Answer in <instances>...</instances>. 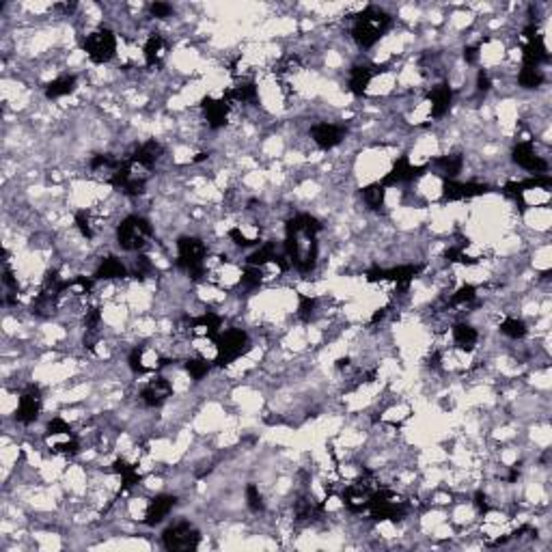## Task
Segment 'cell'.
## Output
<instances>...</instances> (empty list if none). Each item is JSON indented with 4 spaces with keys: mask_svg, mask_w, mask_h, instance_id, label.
Wrapping results in <instances>:
<instances>
[{
    "mask_svg": "<svg viewBox=\"0 0 552 552\" xmlns=\"http://www.w3.org/2000/svg\"><path fill=\"white\" fill-rule=\"evenodd\" d=\"M76 227H78V231H80V235L83 238H87V240H93V227H91V218H89V212H78L76 214Z\"/></svg>",
    "mask_w": 552,
    "mask_h": 552,
    "instance_id": "f35d334b",
    "label": "cell"
},
{
    "mask_svg": "<svg viewBox=\"0 0 552 552\" xmlns=\"http://www.w3.org/2000/svg\"><path fill=\"white\" fill-rule=\"evenodd\" d=\"M431 166L429 164H423V166H417V164H412L410 162V157L408 155H402L397 157V162L393 164V169L382 177V186L388 190L393 186H397V184H410L414 180H419L421 175H425Z\"/></svg>",
    "mask_w": 552,
    "mask_h": 552,
    "instance_id": "ba28073f",
    "label": "cell"
},
{
    "mask_svg": "<svg viewBox=\"0 0 552 552\" xmlns=\"http://www.w3.org/2000/svg\"><path fill=\"white\" fill-rule=\"evenodd\" d=\"M177 505V499L173 494H157L149 501L147 511H145V524L155 526L160 524L164 518H169V514L173 511V507Z\"/></svg>",
    "mask_w": 552,
    "mask_h": 552,
    "instance_id": "d6986e66",
    "label": "cell"
},
{
    "mask_svg": "<svg viewBox=\"0 0 552 552\" xmlns=\"http://www.w3.org/2000/svg\"><path fill=\"white\" fill-rule=\"evenodd\" d=\"M171 395H173V384L166 378L157 376V378L149 380L143 386V390H141V402L147 408H160Z\"/></svg>",
    "mask_w": 552,
    "mask_h": 552,
    "instance_id": "9a60e30c",
    "label": "cell"
},
{
    "mask_svg": "<svg viewBox=\"0 0 552 552\" xmlns=\"http://www.w3.org/2000/svg\"><path fill=\"white\" fill-rule=\"evenodd\" d=\"M318 311V300L311 298V295L298 293V318L302 322H311V318Z\"/></svg>",
    "mask_w": 552,
    "mask_h": 552,
    "instance_id": "d6a6232c",
    "label": "cell"
},
{
    "mask_svg": "<svg viewBox=\"0 0 552 552\" xmlns=\"http://www.w3.org/2000/svg\"><path fill=\"white\" fill-rule=\"evenodd\" d=\"M373 76H376V71H373V67H369V65H359V67H354L352 71H350V91L354 93V95H363L365 91H367V87L371 85V80H373Z\"/></svg>",
    "mask_w": 552,
    "mask_h": 552,
    "instance_id": "d4e9b609",
    "label": "cell"
},
{
    "mask_svg": "<svg viewBox=\"0 0 552 552\" xmlns=\"http://www.w3.org/2000/svg\"><path fill=\"white\" fill-rule=\"evenodd\" d=\"M518 85L522 89H537L544 85V74L540 67H526L522 65L520 74H518Z\"/></svg>",
    "mask_w": 552,
    "mask_h": 552,
    "instance_id": "f546056e",
    "label": "cell"
},
{
    "mask_svg": "<svg viewBox=\"0 0 552 552\" xmlns=\"http://www.w3.org/2000/svg\"><path fill=\"white\" fill-rule=\"evenodd\" d=\"M214 343H216V359H214L216 367H227L235 363L238 359H242L252 345L248 332L242 328H229L221 332Z\"/></svg>",
    "mask_w": 552,
    "mask_h": 552,
    "instance_id": "277c9868",
    "label": "cell"
},
{
    "mask_svg": "<svg viewBox=\"0 0 552 552\" xmlns=\"http://www.w3.org/2000/svg\"><path fill=\"white\" fill-rule=\"evenodd\" d=\"M475 507H477L479 514H483V516L490 511V505H488V499H485L483 492H477V494H475Z\"/></svg>",
    "mask_w": 552,
    "mask_h": 552,
    "instance_id": "7bdbcfd3",
    "label": "cell"
},
{
    "mask_svg": "<svg viewBox=\"0 0 552 552\" xmlns=\"http://www.w3.org/2000/svg\"><path fill=\"white\" fill-rule=\"evenodd\" d=\"M524 37H526V44L522 46V65L540 67L542 63H548L550 54H548V48L544 44V37L540 35L537 26L528 24L524 28Z\"/></svg>",
    "mask_w": 552,
    "mask_h": 552,
    "instance_id": "9c48e42d",
    "label": "cell"
},
{
    "mask_svg": "<svg viewBox=\"0 0 552 552\" xmlns=\"http://www.w3.org/2000/svg\"><path fill=\"white\" fill-rule=\"evenodd\" d=\"M511 157H514V162L520 169L533 173V175L548 173V162L544 160L542 155H537V151H535V147H533V143H531V141H520L514 147V151H511Z\"/></svg>",
    "mask_w": 552,
    "mask_h": 552,
    "instance_id": "4fadbf2b",
    "label": "cell"
},
{
    "mask_svg": "<svg viewBox=\"0 0 552 552\" xmlns=\"http://www.w3.org/2000/svg\"><path fill=\"white\" fill-rule=\"evenodd\" d=\"M229 238L233 240V244H238L242 248H250V246H259L261 244L259 240H252V238H248V235H244L242 233V227H233L229 231Z\"/></svg>",
    "mask_w": 552,
    "mask_h": 552,
    "instance_id": "ab89813d",
    "label": "cell"
},
{
    "mask_svg": "<svg viewBox=\"0 0 552 552\" xmlns=\"http://www.w3.org/2000/svg\"><path fill=\"white\" fill-rule=\"evenodd\" d=\"M209 369H212V363L207 361V359H188L186 361V371H188V376L194 380V382H199V380H203L207 373H209Z\"/></svg>",
    "mask_w": 552,
    "mask_h": 552,
    "instance_id": "1f68e13d",
    "label": "cell"
},
{
    "mask_svg": "<svg viewBox=\"0 0 552 552\" xmlns=\"http://www.w3.org/2000/svg\"><path fill=\"white\" fill-rule=\"evenodd\" d=\"M42 390L35 384H28L22 393H19V399H17V408H15V419L17 423H35L39 412H42Z\"/></svg>",
    "mask_w": 552,
    "mask_h": 552,
    "instance_id": "30bf717a",
    "label": "cell"
},
{
    "mask_svg": "<svg viewBox=\"0 0 552 552\" xmlns=\"http://www.w3.org/2000/svg\"><path fill=\"white\" fill-rule=\"evenodd\" d=\"M453 343H456L462 352H472L477 347V343H479V332H477V328H472L470 324H466V322H458L456 326H453Z\"/></svg>",
    "mask_w": 552,
    "mask_h": 552,
    "instance_id": "44dd1931",
    "label": "cell"
},
{
    "mask_svg": "<svg viewBox=\"0 0 552 552\" xmlns=\"http://www.w3.org/2000/svg\"><path fill=\"white\" fill-rule=\"evenodd\" d=\"M429 166H436L440 169V175L445 180H456V177L462 173V166H464V160L460 153H447V155H440L436 157Z\"/></svg>",
    "mask_w": 552,
    "mask_h": 552,
    "instance_id": "603a6c76",
    "label": "cell"
},
{
    "mask_svg": "<svg viewBox=\"0 0 552 552\" xmlns=\"http://www.w3.org/2000/svg\"><path fill=\"white\" fill-rule=\"evenodd\" d=\"M475 298H477V287L475 285H462L456 293L451 295V304L453 307H458V304H470Z\"/></svg>",
    "mask_w": 552,
    "mask_h": 552,
    "instance_id": "e575fe53",
    "label": "cell"
},
{
    "mask_svg": "<svg viewBox=\"0 0 552 552\" xmlns=\"http://www.w3.org/2000/svg\"><path fill=\"white\" fill-rule=\"evenodd\" d=\"M221 326H223V318L218 313H214V311H207L203 315H199V318H192L188 322V328L190 332H196V334H203V337L207 339H214L221 334Z\"/></svg>",
    "mask_w": 552,
    "mask_h": 552,
    "instance_id": "ffe728a7",
    "label": "cell"
},
{
    "mask_svg": "<svg viewBox=\"0 0 552 552\" xmlns=\"http://www.w3.org/2000/svg\"><path fill=\"white\" fill-rule=\"evenodd\" d=\"M324 225L311 214H295L285 225V235H298V238H318Z\"/></svg>",
    "mask_w": 552,
    "mask_h": 552,
    "instance_id": "2e32d148",
    "label": "cell"
},
{
    "mask_svg": "<svg viewBox=\"0 0 552 552\" xmlns=\"http://www.w3.org/2000/svg\"><path fill=\"white\" fill-rule=\"evenodd\" d=\"M153 235V227L147 218L138 214L126 216V218L117 227V244L126 252H138L143 250Z\"/></svg>",
    "mask_w": 552,
    "mask_h": 552,
    "instance_id": "3957f363",
    "label": "cell"
},
{
    "mask_svg": "<svg viewBox=\"0 0 552 552\" xmlns=\"http://www.w3.org/2000/svg\"><path fill=\"white\" fill-rule=\"evenodd\" d=\"M369 514L373 520H393L397 522L402 520L406 514H408V503L395 494L393 490H386V488H380L371 494L369 499Z\"/></svg>",
    "mask_w": 552,
    "mask_h": 552,
    "instance_id": "5b68a950",
    "label": "cell"
},
{
    "mask_svg": "<svg viewBox=\"0 0 552 552\" xmlns=\"http://www.w3.org/2000/svg\"><path fill=\"white\" fill-rule=\"evenodd\" d=\"M490 192V186L485 184H475V182H456V180H445L442 182V201L453 203V201H468L475 196H483Z\"/></svg>",
    "mask_w": 552,
    "mask_h": 552,
    "instance_id": "7c38bea8",
    "label": "cell"
},
{
    "mask_svg": "<svg viewBox=\"0 0 552 552\" xmlns=\"http://www.w3.org/2000/svg\"><path fill=\"white\" fill-rule=\"evenodd\" d=\"M492 89V80H490V74L485 69H479L477 74V91L479 93H488Z\"/></svg>",
    "mask_w": 552,
    "mask_h": 552,
    "instance_id": "60d3db41",
    "label": "cell"
},
{
    "mask_svg": "<svg viewBox=\"0 0 552 552\" xmlns=\"http://www.w3.org/2000/svg\"><path fill=\"white\" fill-rule=\"evenodd\" d=\"M233 104H257L259 100V91H257V85L255 83H240L235 85L233 89H229L225 93Z\"/></svg>",
    "mask_w": 552,
    "mask_h": 552,
    "instance_id": "cb8c5ba5",
    "label": "cell"
},
{
    "mask_svg": "<svg viewBox=\"0 0 552 552\" xmlns=\"http://www.w3.org/2000/svg\"><path fill=\"white\" fill-rule=\"evenodd\" d=\"M128 274H130V270H128V266L121 259L106 257V259H102L100 266H97L95 279H100V281H117V279H126Z\"/></svg>",
    "mask_w": 552,
    "mask_h": 552,
    "instance_id": "7402d4cb",
    "label": "cell"
},
{
    "mask_svg": "<svg viewBox=\"0 0 552 552\" xmlns=\"http://www.w3.org/2000/svg\"><path fill=\"white\" fill-rule=\"evenodd\" d=\"M83 48L93 63H100V65L108 63L110 58L117 54V35L110 28L102 26V28H97L85 37Z\"/></svg>",
    "mask_w": 552,
    "mask_h": 552,
    "instance_id": "52a82bcc",
    "label": "cell"
},
{
    "mask_svg": "<svg viewBox=\"0 0 552 552\" xmlns=\"http://www.w3.org/2000/svg\"><path fill=\"white\" fill-rule=\"evenodd\" d=\"M264 281V274H261V268L257 266H244V272H242V285L248 287V289H255V287H259Z\"/></svg>",
    "mask_w": 552,
    "mask_h": 552,
    "instance_id": "836d02e7",
    "label": "cell"
},
{
    "mask_svg": "<svg viewBox=\"0 0 552 552\" xmlns=\"http://www.w3.org/2000/svg\"><path fill=\"white\" fill-rule=\"evenodd\" d=\"M311 138H313V143L318 145L320 149H334L337 145L343 143V138L347 134V130L339 123H328V121H322V123H315L311 128Z\"/></svg>",
    "mask_w": 552,
    "mask_h": 552,
    "instance_id": "5bb4252c",
    "label": "cell"
},
{
    "mask_svg": "<svg viewBox=\"0 0 552 552\" xmlns=\"http://www.w3.org/2000/svg\"><path fill=\"white\" fill-rule=\"evenodd\" d=\"M112 470L117 472V475L121 477V490H130V488H134L136 483H141V475H138V470H136V466L134 464H128L123 458H119V460H114V464H112Z\"/></svg>",
    "mask_w": 552,
    "mask_h": 552,
    "instance_id": "83f0119b",
    "label": "cell"
},
{
    "mask_svg": "<svg viewBox=\"0 0 552 552\" xmlns=\"http://www.w3.org/2000/svg\"><path fill=\"white\" fill-rule=\"evenodd\" d=\"M145 347L143 345H138V347H134L132 352H130V356H128V365H130V369L134 371V373H145L149 367L145 365Z\"/></svg>",
    "mask_w": 552,
    "mask_h": 552,
    "instance_id": "8d00e7d4",
    "label": "cell"
},
{
    "mask_svg": "<svg viewBox=\"0 0 552 552\" xmlns=\"http://www.w3.org/2000/svg\"><path fill=\"white\" fill-rule=\"evenodd\" d=\"M151 13L155 15V17H169L171 13H173V7L169 5V3H151Z\"/></svg>",
    "mask_w": 552,
    "mask_h": 552,
    "instance_id": "b9f144b4",
    "label": "cell"
},
{
    "mask_svg": "<svg viewBox=\"0 0 552 552\" xmlns=\"http://www.w3.org/2000/svg\"><path fill=\"white\" fill-rule=\"evenodd\" d=\"M427 100H429V110H431L433 119H442L453 104V89L447 83L433 85L427 93Z\"/></svg>",
    "mask_w": 552,
    "mask_h": 552,
    "instance_id": "ac0fdd59",
    "label": "cell"
},
{
    "mask_svg": "<svg viewBox=\"0 0 552 552\" xmlns=\"http://www.w3.org/2000/svg\"><path fill=\"white\" fill-rule=\"evenodd\" d=\"M384 199H386V188L380 182L363 188V201L369 209H380L384 205Z\"/></svg>",
    "mask_w": 552,
    "mask_h": 552,
    "instance_id": "f1b7e54d",
    "label": "cell"
},
{
    "mask_svg": "<svg viewBox=\"0 0 552 552\" xmlns=\"http://www.w3.org/2000/svg\"><path fill=\"white\" fill-rule=\"evenodd\" d=\"M164 153L162 145L157 143V141H145L143 145H138L134 149V153L130 155V160L136 169H141V171H151L155 166V162L160 160Z\"/></svg>",
    "mask_w": 552,
    "mask_h": 552,
    "instance_id": "e0dca14e",
    "label": "cell"
},
{
    "mask_svg": "<svg viewBox=\"0 0 552 552\" xmlns=\"http://www.w3.org/2000/svg\"><path fill=\"white\" fill-rule=\"evenodd\" d=\"M58 436H74V433H71V427L65 419L54 417L48 423V438H58Z\"/></svg>",
    "mask_w": 552,
    "mask_h": 552,
    "instance_id": "74e56055",
    "label": "cell"
},
{
    "mask_svg": "<svg viewBox=\"0 0 552 552\" xmlns=\"http://www.w3.org/2000/svg\"><path fill=\"white\" fill-rule=\"evenodd\" d=\"M501 332L505 334V337H509V339H524L528 328L518 318H507V320L501 322Z\"/></svg>",
    "mask_w": 552,
    "mask_h": 552,
    "instance_id": "4dcf8cb0",
    "label": "cell"
},
{
    "mask_svg": "<svg viewBox=\"0 0 552 552\" xmlns=\"http://www.w3.org/2000/svg\"><path fill=\"white\" fill-rule=\"evenodd\" d=\"M76 85H78L76 76H61L46 87V97L48 100H58V97L71 95L76 91Z\"/></svg>",
    "mask_w": 552,
    "mask_h": 552,
    "instance_id": "484cf974",
    "label": "cell"
},
{
    "mask_svg": "<svg viewBox=\"0 0 552 552\" xmlns=\"http://www.w3.org/2000/svg\"><path fill=\"white\" fill-rule=\"evenodd\" d=\"M207 246L194 235H184L177 240V266H180L192 281H201L205 276Z\"/></svg>",
    "mask_w": 552,
    "mask_h": 552,
    "instance_id": "7a4b0ae2",
    "label": "cell"
},
{
    "mask_svg": "<svg viewBox=\"0 0 552 552\" xmlns=\"http://www.w3.org/2000/svg\"><path fill=\"white\" fill-rule=\"evenodd\" d=\"M162 54H164V37H162V35H157V33L149 35V37H147V42H145V46H143L145 63H147L149 67H153V65L162 58Z\"/></svg>",
    "mask_w": 552,
    "mask_h": 552,
    "instance_id": "4316f807",
    "label": "cell"
},
{
    "mask_svg": "<svg viewBox=\"0 0 552 552\" xmlns=\"http://www.w3.org/2000/svg\"><path fill=\"white\" fill-rule=\"evenodd\" d=\"M246 505L250 511H255V514H259V511H264V497H261V492L259 488L255 485V483H248L246 485Z\"/></svg>",
    "mask_w": 552,
    "mask_h": 552,
    "instance_id": "d590c367",
    "label": "cell"
},
{
    "mask_svg": "<svg viewBox=\"0 0 552 552\" xmlns=\"http://www.w3.org/2000/svg\"><path fill=\"white\" fill-rule=\"evenodd\" d=\"M201 544V533L194 524L188 520H177L162 533V546L171 552H180V550H194Z\"/></svg>",
    "mask_w": 552,
    "mask_h": 552,
    "instance_id": "8992f818",
    "label": "cell"
},
{
    "mask_svg": "<svg viewBox=\"0 0 552 552\" xmlns=\"http://www.w3.org/2000/svg\"><path fill=\"white\" fill-rule=\"evenodd\" d=\"M390 15L380 9L369 5L367 9H363L352 22V37L361 48H371L376 46L380 39L384 37V33L390 28Z\"/></svg>",
    "mask_w": 552,
    "mask_h": 552,
    "instance_id": "6da1fadb",
    "label": "cell"
},
{
    "mask_svg": "<svg viewBox=\"0 0 552 552\" xmlns=\"http://www.w3.org/2000/svg\"><path fill=\"white\" fill-rule=\"evenodd\" d=\"M233 108V102L229 100L227 95L223 97H214V95H205L201 100V110L205 121L212 130H218L229 121V112Z\"/></svg>",
    "mask_w": 552,
    "mask_h": 552,
    "instance_id": "8fae6325",
    "label": "cell"
},
{
    "mask_svg": "<svg viewBox=\"0 0 552 552\" xmlns=\"http://www.w3.org/2000/svg\"><path fill=\"white\" fill-rule=\"evenodd\" d=\"M464 58H466V63L468 65H475L477 63V58H479V48L477 46H468L464 50Z\"/></svg>",
    "mask_w": 552,
    "mask_h": 552,
    "instance_id": "ee69618b",
    "label": "cell"
}]
</instances>
